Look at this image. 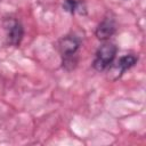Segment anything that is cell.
Listing matches in <instances>:
<instances>
[{"label":"cell","mask_w":146,"mask_h":146,"mask_svg":"<svg viewBox=\"0 0 146 146\" xmlns=\"http://www.w3.org/2000/svg\"><path fill=\"white\" fill-rule=\"evenodd\" d=\"M116 54H117L116 44L110 41H104V43L97 49L95 54V58L92 60L94 70L97 72L106 71L114 62Z\"/></svg>","instance_id":"cell-1"},{"label":"cell","mask_w":146,"mask_h":146,"mask_svg":"<svg viewBox=\"0 0 146 146\" xmlns=\"http://www.w3.org/2000/svg\"><path fill=\"white\" fill-rule=\"evenodd\" d=\"M63 9L72 15L74 14H80V15H86L87 14V7L84 1L82 0H64L63 2Z\"/></svg>","instance_id":"cell-6"},{"label":"cell","mask_w":146,"mask_h":146,"mask_svg":"<svg viewBox=\"0 0 146 146\" xmlns=\"http://www.w3.org/2000/svg\"><path fill=\"white\" fill-rule=\"evenodd\" d=\"M78 58L76 56H70V57H62V67L65 71H72L76 67Z\"/></svg>","instance_id":"cell-7"},{"label":"cell","mask_w":146,"mask_h":146,"mask_svg":"<svg viewBox=\"0 0 146 146\" xmlns=\"http://www.w3.org/2000/svg\"><path fill=\"white\" fill-rule=\"evenodd\" d=\"M116 32V22L112 17H105L96 27L95 35L100 41H107Z\"/></svg>","instance_id":"cell-5"},{"label":"cell","mask_w":146,"mask_h":146,"mask_svg":"<svg viewBox=\"0 0 146 146\" xmlns=\"http://www.w3.org/2000/svg\"><path fill=\"white\" fill-rule=\"evenodd\" d=\"M80 46H81V39L73 34L64 35L57 42V49L62 57L75 56Z\"/></svg>","instance_id":"cell-4"},{"label":"cell","mask_w":146,"mask_h":146,"mask_svg":"<svg viewBox=\"0 0 146 146\" xmlns=\"http://www.w3.org/2000/svg\"><path fill=\"white\" fill-rule=\"evenodd\" d=\"M1 26L6 34V44L11 47H19L24 36L23 24L14 17H5L1 22Z\"/></svg>","instance_id":"cell-2"},{"label":"cell","mask_w":146,"mask_h":146,"mask_svg":"<svg viewBox=\"0 0 146 146\" xmlns=\"http://www.w3.org/2000/svg\"><path fill=\"white\" fill-rule=\"evenodd\" d=\"M138 62V56L133 55V54H128V55H123L121 56L115 63L113 62L111 64V66L106 70V76L110 81L114 82L116 80H119L127 70H130L131 67H133Z\"/></svg>","instance_id":"cell-3"}]
</instances>
